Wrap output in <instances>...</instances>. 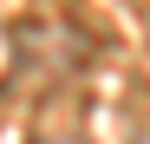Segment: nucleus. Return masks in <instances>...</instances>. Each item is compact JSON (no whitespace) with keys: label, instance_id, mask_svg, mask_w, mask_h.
I'll list each match as a JSON object with an SVG mask.
<instances>
[{"label":"nucleus","instance_id":"obj_1","mask_svg":"<svg viewBox=\"0 0 150 144\" xmlns=\"http://www.w3.org/2000/svg\"><path fill=\"white\" fill-rule=\"evenodd\" d=\"M137 144H150V131H137Z\"/></svg>","mask_w":150,"mask_h":144}]
</instances>
